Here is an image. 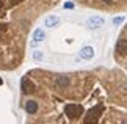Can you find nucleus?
<instances>
[{"instance_id":"1","label":"nucleus","mask_w":127,"mask_h":124,"mask_svg":"<svg viewBox=\"0 0 127 124\" xmlns=\"http://www.w3.org/2000/svg\"><path fill=\"white\" fill-rule=\"evenodd\" d=\"M27 27L13 25L0 19V69H14L24 55V33Z\"/></svg>"},{"instance_id":"2","label":"nucleus","mask_w":127,"mask_h":124,"mask_svg":"<svg viewBox=\"0 0 127 124\" xmlns=\"http://www.w3.org/2000/svg\"><path fill=\"white\" fill-rule=\"evenodd\" d=\"M104 24H105V19L102 16H91V17L86 19V27L90 28V30H97V28H100Z\"/></svg>"},{"instance_id":"3","label":"nucleus","mask_w":127,"mask_h":124,"mask_svg":"<svg viewBox=\"0 0 127 124\" xmlns=\"http://www.w3.org/2000/svg\"><path fill=\"white\" fill-rule=\"evenodd\" d=\"M116 53L119 57H126L127 55V39L126 38H119L116 42Z\"/></svg>"},{"instance_id":"4","label":"nucleus","mask_w":127,"mask_h":124,"mask_svg":"<svg viewBox=\"0 0 127 124\" xmlns=\"http://www.w3.org/2000/svg\"><path fill=\"white\" fill-rule=\"evenodd\" d=\"M58 24H60V17L55 16V14H50V16H47L44 19V25L47 28H53V27H57Z\"/></svg>"},{"instance_id":"5","label":"nucleus","mask_w":127,"mask_h":124,"mask_svg":"<svg viewBox=\"0 0 127 124\" xmlns=\"http://www.w3.org/2000/svg\"><path fill=\"white\" fill-rule=\"evenodd\" d=\"M93 57H94V49H93L91 46L82 47V50H80V58H83V60H91Z\"/></svg>"},{"instance_id":"6","label":"nucleus","mask_w":127,"mask_h":124,"mask_svg":"<svg viewBox=\"0 0 127 124\" xmlns=\"http://www.w3.org/2000/svg\"><path fill=\"white\" fill-rule=\"evenodd\" d=\"M46 39V33H44V30H41V28H36L35 32H33V41L35 42H41Z\"/></svg>"},{"instance_id":"7","label":"nucleus","mask_w":127,"mask_h":124,"mask_svg":"<svg viewBox=\"0 0 127 124\" xmlns=\"http://www.w3.org/2000/svg\"><path fill=\"white\" fill-rule=\"evenodd\" d=\"M126 21V17L124 16H118V17H113V24L115 25H121V24H123Z\"/></svg>"},{"instance_id":"8","label":"nucleus","mask_w":127,"mask_h":124,"mask_svg":"<svg viewBox=\"0 0 127 124\" xmlns=\"http://www.w3.org/2000/svg\"><path fill=\"white\" fill-rule=\"evenodd\" d=\"M33 58H35V60H42L44 55H42L41 50H35V52H33Z\"/></svg>"},{"instance_id":"9","label":"nucleus","mask_w":127,"mask_h":124,"mask_svg":"<svg viewBox=\"0 0 127 124\" xmlns=\"http://www.w3.org/2000/svg\"><path fill=\"white\" fill-rule=\"evenodd\" d=\"M64 8L66 9H72V8H74V3H72V2H67V3H64Z\"/></svg>"},{"instance_id":"10","label":"nucleus","mask_w":127,"mask_h":124,"mask_svg":"<svg viewBox=\"0 0 127 124\" xmlns=\"http://www.w3.org/2000/svg\"><path fill=\"white\" fill-rule=\"evenodd\" d=\"M99 2H100V3H105V5H110L113 0H99Z\"/></svg>"},{"instance_id":"11","label":"nucleus","mask_w":127,"mask_h":124,"mask_svg":"<svg viewBox=\"0 0 127 124\" xmlns=\"http://www.w3.org/2000/svg\"><path fill=\"white\" fill-rule=\"evenodd\" d=\"M0 85H2V80H0Z\"/></svg>"}]
</instances>
